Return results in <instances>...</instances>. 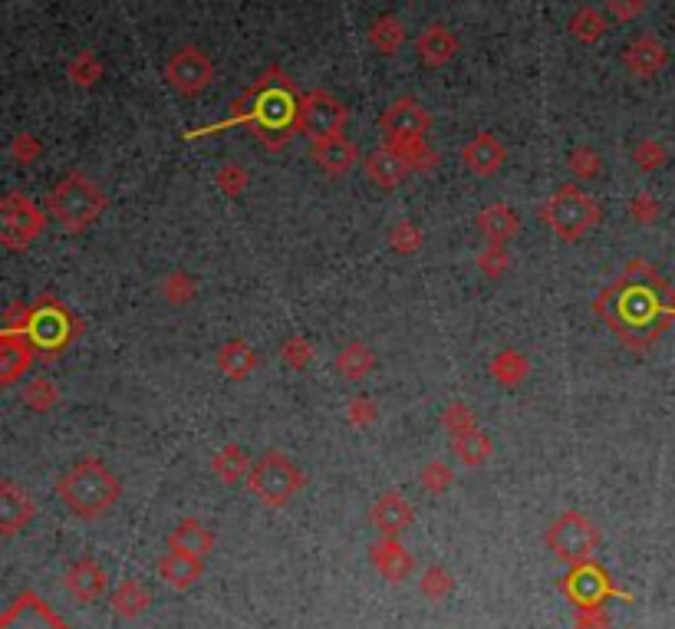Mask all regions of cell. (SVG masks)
Wrapping results in <instances>:
<instances>
[{"label":"cell","mask_w":675,"mask_h":629,"mask_svg":"<svg viewBox=\"0 0 675 629\" xmlns=\"http://www.w3.org/2000/svg\"><path fill=\"white\" fill-rule=\"evenodd\" d=\"M442 429L452 438H461V435H468V432L478 429V419H475V412L465 406V402H452V406L442 412Z\"/></svg>","instance_id":"cell-40"},{"label":"cell","mask_w":675,"mask_h":629,"mask_svg":"<svg viewBox=\"0 0 675 629\" xmlns=\"http://www.w3.org/2000/svg\"><path fill=\"white\" fill-rule=\"evenodd\" d=\"M458 50H461V43L445 24H429L419 33V37H415V53H419V60L425 66H432V70H438V66H445V63H452L458 56Z\"/></svg>","instance_id":"cell-21"},{"label":"cell","mask_w":675,"mask_h":629,"mask_svg":"<svg viewBox=\"0 0 675 629\" xmlns=\"http://www.w3.org/2000/svg\"><path fill=\"white\" fill-rule=\"evenodd\" d=\"M159 574L168 587L185 590L191 583H198L201 574H205V564H201L198 554H185V550H168V554L159 557Z\"/></svg>","instance_id":"cell-24"},{"label":"cell","mask_w":675,"mask_h":629,"mask_svg":"<svg viewBox=\"0 0 675 629\" xmlns=\"http://www.w3.org/2000/svg\"><path fill=\"white\" fill-rule=\"evenodd\" d=\"M215 185L228 198H238V195H244V188L251 185V175H247V168L238 165V162H224L215 175Z\"/></svg>","instance_id":"cell-42"},{"label":"cell","mask_w":675,"mask_h":629,"mask_svg":"<svg viewBox=\"0 0 675 629\" xmlns=\"http://www.w3.org/2000/svg\"><path fill=\"white\" fill-rule=\"evenodd\" d=\"M211 547H215V534H211L198 518H185L172 534H168V550H185V554L205 557V554H211Z\"/></svg>","instance_id":"cell-28"},{"label":"cell","mask_w":675,"mask_h":629,"mask_svg":"<svg viewBox=\"0 0 675 629\" xmlns=\"http://www.w3.org/2000/svg\"><path fill=\"white\" fill-rule=\"evenodd\" d=\"M56 494L66 504V511L83 521H96L109 514L122 498L119 478L112 475L106 462L99 458H80L73 468H66L56 481Z\"/></svg>","instance_id":"cell-3"},{"label":"cell","mask_w":675,"mask_h":629,"mask_svg":"<svg viewBox=\"0 0 675 629\" xmlns=\"http://www.w3.org/2000/svg\"><path fill=\"white\" fill-rule=\"evenodd\" d=\"M508 264H511V257L504 251V244H488V251H481V257H478L481 274H488V277H501L508 271Z\"/></svg>","instance_id":"cell-49"},{"label":"cell","mask_w":675,"mask_h":629,"mask_svg":"<svg viewBox=\"0 0 675 629\" xmlns=\"http://www.w3.org/2000/svg\"><path fill=\"white\" fill-rule=\"evenodd\" d=\"M567 165H570V172L580 178V182H593V178L603 172V159H600V152L590 149V145H580V149H573Z\"/></svg>","instance_id":"cell-41"},{"label":"cell","mask_w":675,"mask_h":629,"mask_svg":"<svg viewBox=\"0 0 675 629\" xmlns=\"http://www.w3.org/2000/svg\"><path fill=\"white\" fill-rule=\"evenodd\" d=\"M80 333V323L70 310L63 307L53 294H43L30 310V343L37 346V353L43 356H60L70 346L73 336Z\"/></svg>","instance_id":"cell-7"},{"label":"cell","mask_w":675,"mask_h":629,"mask_svg":"<svg viewBox=\"0 0 675 629\" xmlns=\"http://www.w3.org/2000/svg\"><path fill=\"white\" fill-rule=\"evenodd\" d=\"M389 244H392V251H399V254H415L422 247V231L415 228L412 221H399L389 228Z\"/></svg>","instance_id":"cell-43"},{"label":"cell","mask_w":675,"mask_h":629,"mask_svg":"<svg viewBox=\"0 0 675 629\" xmlns=\"http://www.w3.org/2000/svg\"><path fill=\"white\" fill-rule=\"evenodd\" d=\"M280 359H284V366L290 369H307L310 359H313V346L303 340V336H290V340H284V346H280Z\"/></svg>","instance_id":"cell-45"},{"label":"cell","mask_w":675,"mask_h":629,"mask_svg":"<svg viewBox=\"0 0 675 629\" xmlns=\"http://www.w3.org/2000/svg\"><path fill=\"white\" fill-rule=\"evenodd\" d=\"M350 109L343 106V99H336L326 89H307L300 93V116H297V132L307 136L310 142H323L333 136H343Z\"/></svg>","instance_id":"cell-8"},{"label":"cell","mask_w":675,"mask_h":629,"mask_svg":"<svg viewBox=\"0 0 675 629\" xmlns=\"http://www.w3.org/2000/svg\"><path fill=\"white\" fill-rule=\"evenodd\" d=\"M369 518H373V524L386 537H396L399 531H405V527L412 524V504L405 501V494L386 491V494H379V498H376L373 511H369Z\"/></svg>","instance_id":"cell-22"},{"label":"cell","mask_w":675,"mask_h":629,"mask_svg":"<svg viewBox=\"0 0 675 629\" xmlns=\"http://www.w3.org/2000/svg\"><path fill=\"white\" fill-rule=\"evenodd\" d=\"M363 168H366V178L379 188H399L405 178H409L412 172L405 168V162L399 159L396 152L389 149V145H382V149L369 152L363 159Z\"/></svg>","instance_id":"cell-23"},{"label":"cell","mask_w":675,"mask_h":629,"mask_svg":"<svg viewBox=\"0 0 675 629\" xmlns=\"http://www.w3.org/2000/svg\"><path fill=\"white\" fill-rule=\"evenodd\" d=\"M540 221L554 231V238L570 244L593 231V224L600 221V205H596V198L583 192L580 185H560L557 192L540 205Z\"/></svg>","instance_id":"cell-5"},{"label":"cell","mask_w":675,"mask_h":629,"mask_svg":"<svg viewBox=\"0 0 675 629\" xmlns=\"http://www.w3.org/2000/svg\"><path fill=\"white\" fill-rule=\"evenodd\" d=\"M47 211L66 234H80L93 228L106 211V195L86 172H70L47 195Z\"/></svg>","instance_id":"cell-4"},{"label":"cell","mask_w":675,"mask_h":629,"mask_svg":"<svg viewBox=\"0 0 675 629\" xmlns=\"http://www.w3.org/2000/svg\"><path fill=\"white\" fill-rule=\"evenodd\" d=\"M43 155V142L33 136V132H17L14 142H10V159L17 165H33Z\"/></svg>","instance_id":"cell-44"},{"label":"cell","mask_w":675,"mask_h":629,"mask_svg":"<svg viewBox=\"0 0 675 629\" xmlns=\"http://www.w3.org/2000/svg\"><path fill=\"white\" fill-rule=\"evenodd\" d=\"M405 40H409V30L396 17V14H379L373 24H369V43L382 53V56H392L405 47Z\"/></svg>","instance_id":"cell-32"},{"label":"cell","mask_w":675,"mask_h":629,"mask_svg":"<svg viewBox=\"0 0 675 629\" xmlns=\"http://www.w3.org/2000/svg\"><path fill=\"white\" fill-rule=\"evenodd\" d=\"M369 557H373V564H376V570L386 580H392V583H399V580H405L409 577V570H412V557H409V550H405L396 537H386V541H379L373 550H369Z\"/></svg>","instance_id":"cell-27"},{"label":"cell","mask_w":675,"mask_h":629,"mask_svg":"<svg viewBox=\"0 0 675 629\" xmlns=\"http://www.w3.org/2000/svg\"><path fill=\"white\" fill-rule=\"evenodd\" d=\"M165 83L178 96H198L215 83V63H211V56L201 47H182L168 56Z\"/></svg>","instance_id":"cell-11"},{"label":"cell","mask_w":675,"mask_h":629,"mask_svg":"<svg viewBox=\"0 0 675 629\" xmlns=\"http://www.w3.org/2000/svg\"><path fill=\"white\" fill-rule=\"evenodd\" d=\"M333 366H336V373H340L343 379H350V383H359V379H366L376 369V353L369 350L366 343L353 340V343H346L340 353H336Z\"/></svg>","instance_id":"cell-29"},{"label":"cell","mask_w":675,"mask_h":629,"mask_svg":"<svg viewBox=\"0 0 675 629\" xmlns=\"http://www.w3.org/2000/svg\"><path fill=\"white\" fill-rule=\"evenodd\" d=\"M567 27H570V37L587 43V47H593V43H600L606 37V17L596 7H580L577 14L570 17Z\"/></svg>","instance_id":"cell-35"},{"label":"cell","mask_w":675,"mask_h":629,"mask_svg":"<svg viewBox=\"0 0 675 629\" xmlns=\"http://www.w3.org/2000/svg\"><path fill=\"white\" fill-rule=\"evenodd\" d=\"M577 629H610V620L600 613V606H596V610H580Z\"/></svg>","instance_id":"cell-53"},{"label":"cell","mask_w":675,"mask_h":629,"mask_svg":"<svg viewBox=\"0 0 675 629\" xmlns=\"http://www.w3.org/2000/svg\"><path fill=\"white\" fill-rule=\"evenodd\" d=\"M56 402H60V386H56L53 379H47V376L30 379L24 389V406L30 412H50Z\"/></svg>","instance_id":"cell-38"},{"label":"cell","mask_w":675,"mask_h":629,"mask_svg":"<svg viewBox=\"0 0 675 629\" xmlns=\"http://www.w3.org/2000/svg\"><path fill=\"white\" fill-rule=\"evenodd\" d=\"M504 162H508V149L491 132H478L475 139L461 145V165L478 178H491L494 172H501Z\"/></svg>","instance_id":"cell-16"},{"label":"cell","mask_w":675,"mask_h":629,"mask_svg":"<svg viewBox=\"0 0 675 629\" xmlns=\"http://www.w3.org/2000/svg\"><path fill=\"white\" fill-rule=\"evenodd\" d=\"M159 290H162V297L172 303V307H185V303H191L198 297V284H195V277L191 274H185V271H172V274H165V280L159 284Z\"/></svg>","instance_id":"cell-39"},{"label":"cell","mask_w":675,"mask_h":629,"mask_svg":"<svg viewBox=\"0 0 675 629\" xmlns=\"http://www.w3.org/2000/svg\"><path fill=\"white\" fill-rule=\"evenodd\" d=\"M448 590H452V574H448V570H442V567L425 570V577H422V593H425V597L442 600Z\"/></svg>","instance_id":"cell-50"},{"label":"cell","mask_w":675,"mask_h":629,"mask_svg":"<svg viewBox=\"0 0 675 629\" xmlns=\"http://www.w3.org/2000/svg\"><path fill=\"white\" fill-rule=\"evenodd\" d=\"M669 63V50L666 43L656 40L652 33H643V37H636L629 47L623 50V66L639 80H652L659 70H666Z\"/></svg>","instance_id":"cell-17"},{"label":"cell","mask_w":675,"mask_h":629,"mask_svg":"<svg viewBox=\"0 0 675 629\" xmlns=\"http://www.w3.org/2000/svg\"><path fill=\"white\" fill-rule=\"evenodd\" d=\"M346 419H350V425H356V429H366V425H373L379 419V406L369 396H356L346 402Z\"/></svg>","instance_id":"cell-47"},{"label":"cell","mask_w":675,"mask_h":629,"mask_svg":"<svg viewBox=\"0 0 675 629\" xmlns=\"http://www.w3.org/2000/svg\"><path fill=\"white\" fill-rule=\"evenodd\" d=\"M593 310L629 350H649L675 320V294L646 261H629L623 274L610 280Z\"/></svg>","instance_id":"cell-1"},{"label":"cell","mask_w":675,"mask_h":629,"mask_svg":"<svg viewBox=\"0 0 675 629\" xmlns=\"http://www.w3.org/2000/svg\"><path fill=\"white\" fill-rule=\"evenodd\" d=\"M297 116H300V93L297 86L290 83V76L280 70V66H267L241 99L231 103V116L211 126L205 132H221L234 126V122H244V126L254 129L257 142H264L267 149H284L290 142V136L297 132Z\"/></svg>","instance_id":"cell-2"},{"label":"cell","mask_w":675,"mask_h":629,"mask_svg":"<svg viewBox=\"0 0 675 629\" xmlns=\"http://www.w3.org/2000/svg\"><path fill=\"white\" fill-rule=\"evenodd\" d=\"M215 363H218L221 373L231 379V383H244V379H251V376H254V369H257V353L251 350V343H244V340H228V343H224L221 350H218Z\"/></svg>","instance_id":"cell-25"},{"label":"cell","mask_w":675,"mask_h":629,"mask_svg":"<svg viewBox=\"0 0 675 629\" xmlns=\"http://www.w3.org/2000/svg\"><path fill=\"white\" fill-rule=\"evenodd\" d=\"M382 145H389L392 152L405 162L409 172H435L438 168V152L429 145V139H386Z\"/></svg>","instance_id":"cell-30"},{"label":"cell","mask_w":675,"mask_h":629,"mask_svg":"<svg viewBox=\"0 0 675 629\" xmlns=\"http://www.w3.org/2000/svg\"><path fill=\"white\" fill-rule=\"evenodd\" d=\"M0 629H70L37 593H20L0 616Z\"/></svg>","instance_id":"cell-14"},{"label":"cell","mask_w":675,"mask_h":629,"mask_svg":"<svg viewBox=\"0 0 675 629\" xmlns=\"http://www.w3.org/2000/svg\"><path fill=\"white\" fill-rule=\"evenodd\" d=\"M419 481H422V488L425 491H432V494H442V491H448L452 488V468H448L445 462H429V465H422V475H419Z\"/></svg>","instance_id":"cell-46"},{"label":"cell","mask_w":675,"mask_h":629,"mask_svg":"<svg viewBox=\"0 0 675 629\" xmlns=\"http://www.w3.org/2000/svg\"><path fill=\"white\" fill-rule=\"evenodd\" d=\"M629 215H633V221H639V224H652L659 218V201L649 192H639V195H633V201H629Z\"/></svg>","instance_id":"cell-51"},{"label":"cell","mask_w":675,"mask_h":629,"mask_svg":"<svg viewBox=\"0 0 675 629\" xmlns=\"http://www.w3.org/2000/svg\"><path fill=\"white\" fill-rule=\"evenodd\" d=\"M435 126L432 112L425 109L415 96H399L386 106L379 116L382 139H422Z\"/></svg>","instance_id":"cell-12"},{"label":"cell","mask_w":675,"mask_h":629,"mask_svg":"<svg viewBox=\"0 0 675 629\" xmlns=\"http://www.w3.org/2000/svg\"><path fill=\"white\" fill-rule=\"evenodd\" d=\"M37 346L27 333H4L0 336V386H14L33 363Z\"/></svg>","instance_id":"cell-19"},{"label":"cell","mask_w":675,"mask_h":629,"mask_svg":"<svg viewBox=\"0 0 675 629\" xmlns=\"http://www.w3.org/2000/svg\"><path fill=\"white\" fill-rule=\"evenodd\" d=\"M633 162L643 168V172H656V168L666 162V149H662L656 139H643L633 149Z\"/></svg>","instance_id":"cell-48"},{"label":"cell","mask_w":675,"mask_h":629,"mask_svg":"<svg viewBox=\"0 0 675 629\" xmlns=\"http://www.w3.org/2000/svg\"><path fill=\"white\" fill-rule=\"evenodd\" d=\"M66 76H70L73 86L93 89L99 80H103V60H99L93 50H80L70 63H66Z\"/></svg>","instance_id":"cell-36"},{"label":"cell","mask_w":675,"mask_h":629,"mask_svg":"<svg viewBox=\"0 0 675 629\" xmlns=\"http://www.w3.org/2000/svg\"><path fill=\"white\" fill-rule=\"evenodd\" d=\"M478 231L485 234L491 244H508L521 231V218L511 205H488L478 215Z\"/></svg>","instance_id":"cell-26"},{"label":"cell","mask_w":675,"mask_h":629,"mask_svg":"<svg viewBox=\"0 0 675 629\" xmlns=\"http://www.w3.org/2000/svg\"><path fill=\"white\" fill-rule=\"evenodd\" d=\"M303 471L297 462L280 452V448H267L264 455L254 458L251 475H247V488L267 508H284L290 498H297L303 491Z\"/></svg>","instance_id":"cell-6"},{"label":"cell","mask_w":675,"mask_h":629,"mask_svg":"<svg viewBox=\"0 0 675 629\" xmlns=\"http://www.w3.org/2000/svg\"><path fill=\"white\" fill-rule=\"evenodd\" d=\"M596 544H600V531H596V524L580 511L560 514L547 531V547L573 567L587 564V560L593 557Z\"/></svg>","instance_id":"cell-10"},{"label":"cell","mask_w":675,"mask_h":629,"mask_svg":"<svg viewBox=\"0 0 675 629\" xmlns=\"http://www.w3.org/2000/svg\"><path fill=\"white\" fill-rule=\"evenodd\" d=\"M310 159L330 178H343L353 172L363 155H359L356 142H350L346 136H333L323 142H310Z\"/></svg>","instance_id":"cell-15"},{"label":"cell","mask_w":675,"mask_h":629,"mask_svg":"<svg viewBox=\"0 0 675 629\" xmlns=\"http://www.w3.org/2000/svg\"><path fill=\"white\" fill-rule=\"evenodd\" d=\"M606 7H610V14L620 24H629V20H636L649 7V0H606Z\"/></svg>","instance_id":"cell-52"},{"label":"cell","mask_w":675,"mask_h":629,"mask_svg":"<svg viewBox=\"0 0 675 629\" xmlns=\"http://www.w3.org/2000/svg\"><path fill=\"white\" fill-rule=\"evenodd\" d=\"M63 583H66V593H70L73 600L93 603L106 593V570L99 567L93 557H80L66 567Z\"/></svg>","instance_id":"cell-18"},{"label":"cell","mask_w":675,"mask_h":629,"mask_svg":"<svg viewBox=\"0 0 675 629\" xmlns=\"http://www.w3.org/2000/svg\"><path fill=\"white\" fill-rule=\"evenodd\" d=\"M149 590L142 587L139 580H122L116 593H112V610H116L122 620H135V616H142L145 610H149Z\"/></svg>","instance_id":"cell-33"},{"label":"cell","mask_w":675,"mask_h":629,"mask_svg":"<svg viewBox=\"0 0 675 629\" xmlns=\"http://www.w3.org/2000/svg\"><path fill=\"white\" fill-rule=\"evenodd\" d=\"M452 442H455V455H458V462H461V465H468V468L485 465L488 458H491V452H494L491 435H488V432H481V429L468 432V435H461V438H452Z\"/></svg>","instance_id":"cell-34"},{"label":"cell","mask_w":675,"mask_h":629,"mask_svg":"<svg viewBox=\"0 0 675 629\" xmlns=\"http://www.w3.org/2000/svg\"><path fill=\"white\" fill-rule=\"evenodd\" d=\"M251 455L244 452L241 445H221L218 452H215V458H211V471L224 481V485H238V481L244 478L247 481V475H251Z\"/></svg>","instance_id":"cell-31"},{"label":"cell","mask_w":675,"mask_h":629,"mask_svg":"<svg viewBox=\"0 0 675 629\" xmlns=\"http://www.w3.org/2000/svg\"><path fill=\"white\" fill-rule=\"evenodd\" d=\"M33 514H37V501L10 478L0 481V527H4V537H14Z\"/></svg>","instance_id":"cell-20"},{"label":"cell","mask_w":675,"mask_h":629,"mask_svg":"<svg viewBox=\"0 0 675 629\" xmlns=\"http://www.w3.org/2000/svg\"><path fill=\"white\" fill-rule=\"evenodd\" d=\"M527 359L517 350H501L498 356L491 359V376L498 379L501 386H521L527 379Z\"/></svg>","instance_id":"cell-37"},{"label":"cell","mask_w":675,"mask_h":629,"mask_svg":"<svg viewBox=\"0 0 675 629\" xmlns=\"http://www.w3.org/2000/svg\"><path fill=\"white\" fill-rule=\"evenodd\" d=\"M564 593L580 606V610H596V606L610 597V593H620V590H613V580L606 577V570H600L587 560V564H577L564 577Z\"/></svg>","instance_id":"cell-13"},{"label":"cell","mask_w":675,"mask_h":629,"mask_svg":"<svg viewBox=\"0 0 675 629\" xmlns=\"http://www.w3.org/2000/svg\"><path fill=\"white\" fill-rule=\"evenodd\" d=\"M47 228V215L20 192H7L0 198V241L7 251H27Z\"/></svg>","instance_id":"cell-9"}]
</instances>
